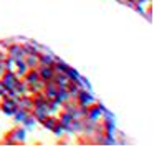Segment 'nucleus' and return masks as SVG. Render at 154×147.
<instances>
[{
    "label": "nucleus",
    "instance_id": "nucleus-1",
    "mask_svg": "<svg viewBox=\"0 0 154 147\" xmlns=\"http://www.w3.org/2000/svg\"><path fill=\"white\" fill-rule=\"evenodd\" d=\"M17 81H18V78L15 76V74L12 73L10 70H8V71H4V73H2V76H0V83H2L4 89H14Z\"/></svg>",
    "mask_w": 154,
    "mask_h": 147
},
{
    "label": "nucleus",
    "instance_id": "nucleus-2",
    "mask_svg": "<svg viewBox=\"0 0 154 147\" xmlns=\"http://www.w3.org/2000/svg\"><path fill=\"white\" fill-rule=\"evenodd\" d=\"M25 63H27L28 68H35L38 66V53H30V55H25Z\"/></svg>",
    "mask_w": 154,
    "mask_h": 147
},
{
    "label": "nucleus",
    "instance_id": "nucleus-3",
    "mask_svg": "<svg viewBox=\"0 0 154 147\" xmlns=\"http://www.w3.org/2000/svg\"><path fill=\"white\" fill-rule=\"evenodd\" d=\"M55 60L51 58V55H47V53H42L38 55V64H50V66H53Z\"/></svg>",
    "mask_w": 154,
    "mask_h": 147
}]
</instances>
